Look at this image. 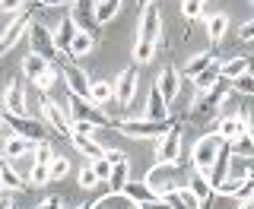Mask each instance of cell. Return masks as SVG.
I'll use <instances>...</instances> for the list:
<instances>
[{
  "label": "cell",
  "mask_w": 254,
  "mask_h": 209,
  "mask_svg": "<svg viewBox=\"0 0 254 209\" xmlns=\"http://www.w3.org/2000/svg\"><path fill=\"white\" fill-rule=\"evenodd\" d=\"M115 127L130 140H153V136H165L172 130V120H149V117H124L115 120Z\"/></svg>",
  "instance_id": "6da1fadb"
},
{
  "label": "cell",
  "mask_w": 254,
  "mask_h": 209,
  "mask_svg": "<svg viewBox=\"0 0 254 209\" xmlns=\"http://www.w3.org/2000/svg\"><path fill=\"white\" fill-rule=\"evenodd\" d=\"M38 108H42V120L45 127L51 130L54 136H73V124H70V114L64 104H58L54 99H48V95H42V102H38Z\"/></svg>",
  "instance_id": "7a4b0ae2"
},
{
  "label": "cell",
  "mask_w": 254,
  "mask_h": 209,
  "mask_svg": "<svg viewBox=\"0 0 254 209\" xmlns=\"http://www.w3.org/2000/svg\"><path fill=\"white\" fill-rule=\"evenodd\" d=\"M181 146H185V127L172 124V130L165 136H159V143H156V162L153 165H178Z\"/></svg>",
  "instance_id": "3957f363"
},
{
  "label": "cell",
  "mask_w": 254,
  "mask_h": 209,
  "mask_svg": "<svg viewBox=\"0 0 254 209\" xmlns=\"http://www.w3.org/2000/svg\"><path fill=\"white\" fill-rule=\"evenodd\" d=\"M219 149H222V140H219V136L216 133H203L200 140L194 143V149H190V165H194V171L210 174V168H213V162H216Z\"/></svg>",
  "instance_id": "277c9868"
},
{
  "label": "cell",
  "mask_w": 254,
  "mask_h": 209,
  "mask_svg": "<svg viewBox=\"0 0 254 209\" xmlns=\"http://www.w3.org/2000/svg\"><path fill=\"white\" fill-rule=\"evenodd\" d=\"M26 32H29V54H38V57H45L48 63H58L61 60L58 48H54V35H51V29H48V26H42V22L32 19Z\"/></svg>",
  "instance_id": "5b68a950"
},
{
  "label": "cell",
  "mask_w": 254,
  "mask_h": 209,
  "mask_svg": "<svg viewBox=\"0 0 254 209\" xmlns=\"http://www.w3.org/2000/svg\"><path fill=\"white\" fill-rule=\"evenodd\" d=\"M3 124L10 127L13 136H22V140H32V143L48 140L45 120H35V117H29V114H3Z\"/></svg>",
  "instance_id": "8992f818"
},
{
  "label": "cell",
  "mask_w": 254,
  "mask_h": 209,
  "mask_svg": "<svg viewBox=\"0 0 254 209\" xmlns=\"http://www.w3.org/2000/svg\"><path fill=\"white\" fill-rule=\"evenodd\" d=\"M137 83H140V67L137 63H130V67H124L121 73H118V79H115V104L121 111L130 108L133 95H137Z\"/></svg>",
  "instance_id": "52a82bcc"
},
{
  "label": "cell",
  "mask_w": 254,
  "mask_h": 209,
  "mask_svg": "<svg viewBox=\"0 0 254 209\" xmlns=\"http://www.w3.org/2000/svg\"><path fill=\"white\" fill-rule=\"evenodd\" d=\"M159 35H162V16H159V6H146L140 13V29H137V42L133 45H143V48H156L159 45Z\"/></svg>",
  "instance_id": "ba28073f"
},
{
  "label": "cell",
  "mask_w": 254,
  "mask_h": 209,
  "mask_svg": "<svg viewBox=\"0 0 254 209\" xmlns=\"http://www.w3.org/2000/svg\"><path fill=\"white\" fill-rule=\"evenodd\" d=\"M245 133H251V117L245 114V111H232V114L219 117L216 136L222 143H235V140H242Z\"/></svg>",
  "instance_id": "9c48e42d"
},
{
  "label": "cell",
  "mask_w": 254,
  "mask_h": 209,
  "mask_svg": "<svg viewBox=\"0 0 254 209\" xmlns=\"http://www.w3.org/2000/svg\"><path fill=\"white\" fill-rule=\"evenodd\" d=\"M64 108H67L70 120H89V124H95V127H108L111 124L105 114H99V111H95V104L89 99H76V95H70Z\"/></svg>",
  "instance_id": "30bf717a"
},
{
  "label": "cell",
  "mask_w": 254,
  "mask_h": 209,
  "mask_svg": "<svg viewBox=\"0 0 254 209\" xmlns=\"http://www.w3.org/2000/svg\"><path fill=\"white\" fill-rule=\"evenodd\" d=\"M61 79H64V86L70 89V95H76V99H89L92 79L86 76V70H79L76 63H64V67H61Z\"/></svg>",
  "instance_id": "8fae6325"
},
{
  "label": "cell",
  "mask_w": 254,
  "mask_h": 209,
  "mask_svg": "<svg viewBox=\"0 0 254 209\" xmlns=\"http://www.w3.org/2000/svg\"><path fill=\"white\" fill-rule=\"evenodd\" d=\"M70 19H73L76 32H89V35H95V29H99V22H95V0H73Z\"/></svg>",
  "instance_id": "7c38bea8"
},
{
  "label": "cell",
  "mask_w": 254,
  "mask_h": 209,
  "mask_svg": "<svg viewBox=\"0 0 254 209\" xmlns=\"http://www.w3.org/2000/svg\"><path fill=\"white\" fill-rule=\"evenodd\" d=\"M29 22H32V16H29V13L13 16V22L3 29V38H0V57H3V54H10L13 48H16V42L22 38V32L29 29Z\"/></svg>",
  "instance_id": "4fadbf2b"
},
{
  "label": "cell",
  "mask_w": 254,
  "mask_h": 209,
  "mask_svg": "<svg viewBox=\"0 0 254 209\" xmlns=\"http://www.w3.org/2000/svg\"><path fill=\"white\" fill-rule=\"evenodd\" d=\"M3 114H26V89L19 79H10L3 89Z\"/></svg>",
  "instance_id": "5bb4252c"
},
{
  "label": "cell",
  "mask_w": 254,
  "mask_h": 209,
  "mask_svg": "<svg viewBox=\"0 0 254 209\" xmlns=\"http://www.w3.org/2000/svg\"><path fill=\"white\" fill-rule=\"evenodd\" d=\"M127 181H130V158H121V162H115V168H111V178H108V190L102 194V200L108 197H121Z\"/></svg>",
  "instance_id": "9a60e30c"
},
{
  "label": "cell",
  "mask_w": 254,
  "mask_h": 209,
  "mask_svg": "<svg viewBox=\"0 0 254 209\" xmlns=\"http://www.w3.org/2000/svg\"><path fill=\"white\" fill-rule=\"evenodd\" d=\"M51 35H54V48H58V54H67V57H70V45H73V38H76V26H73V19H70V13L54 26Z\"/></svg>",
  "instance_id": "2e32d148"
},
{
  "label": "cell",
  "mask_w": 254,
  "mask_h": 209,
  "mask_svg": "<svg viewBox=\"0 0 254 209\" xmlns=\"http://www.w3.org/2000/svg\"><path fill=\"white\" fill-rule=\"evenodd\" d=\"M156 89L162 92V99L169 102V104H172L175 99H178V89H181V76H178V70H175L172 63H169V67H162V73H159V79H156Z\"/></svg>",
  "instance_id": "e0dca14e"
},
{
  "label": "cell",
  "mask_w": 254,
  "mask_h": 209,
  "mask_svg": "<svg viewBox=\"0 0 254 209\" xmlns=\"http://www.w3.org/2000/svg\"><path fill=\"white\" fill-rule=\"evenodd\" d=\"M35 146H38V143L6 133L3 140H0V158H19V156H26V152H35Z\"/></svg>",
  "instance_id": "ac0fdd59"
},
{
  "label": "cell",
  "mask_w": 254,
  "mask_h": 209,
  "mask_svg": "<svg viewBox=\"0 0 254 209\" xmlns=\"http://www.w3.org/2000/svg\"><path fill=\"white\" fill-rule=\"evenodd\" d=\"M185 187H188V190H190V194H194L197 200H200V209H210V200L216 197V194H213V187H210V181H206V174H200V171H190Z\"/></svg>",
  "instance_id": "d6986e66"
},
{
  "label": "cell",
  "mask_w": 254,
  "mask_h": 209,
  "mask_svg": "<svg viewBox=\"0 0 254 209\" xmlns=\"http://www.w3.org/2000/svg\"><path fill=\"white\" fill-rule=\"evenodd\" d=\"M143 117H149V120H172V117H169V102L162 99V92H159L156 86H149L146 111H143Z\"/></svg>",
  "instance_id": "ffe728a7"
},
{
  "label": "cell",
  "mask_w": 254,
  "mask_h": 209,
  "mask_svg": "<svg viewBox=\"0 0 254 209\" xmlns=\"http://www.w3.org/2000/svg\"><path fill=\"white\" fill-rule=\"evenodd\" d=\"M203 26H206V38H210V45H219L222 38H226V32H229V16L226 13H210L203 19Z\"/></svg>",
  "instance_id": "44dd1931"
},
{
  "label": "cell",
  "mask_w": 254,
  "mask_h": 209,
  "mask_svg": "<svg viewBox=\"0 0 254 209\" xmlns=\"http://www.w3.org/2000/svg\"><path fill=\"white\" fill-rule=\"evenodd\" d=\"M89 102L95 104V108H105V104H111V102H115V83H108V79H92Z\"/></svg>",
  "instance_id": "7402d4cb"
},
{
  "label": "cell",
  "mask_w": 254,
  "mask_h": 209,
  "mask_svg": "<svg viewBox=\"0 0 254 209\" xmlns=\"http://www.w3.org/2000/svg\"><path fill=\"white\" fill-rule=\"evenodd\" d=\"M124 200H130L133 206H140V203H149V200H156V190L149 187L146 181H127V187H124Z\"/></svg>",
  "instance_id": "603a6c76"
},
{
  "label": "cell",
  "mask_w": 254,
  "mask_h": 209,
  "mask_svg": "<svg viewBox=\"0 0 254 209\" xmlns=\"http://www.w3.org/2000/svg\"><path fill=\"white\" fill-rule=\"evenodd\" d=\"M162 200H165L172 209H200V200L190 194L188 187H175V190H169Z\"/></svg>",
  "instance_id": "cb8c5ba5"
},
{
  "label": "cell",
  "mask_w": 254,
  "mask_h": 209,
  "mask_svg": "<svg viewBox=\"0 0 254 209\" xmlns=\"http://www.w3.org/2000/svg\"><path fill=\"white\" fill-rule=\"evenodd\" d=\"M70 143L76 146V152H83V156H86V162L105 156V146H102V143H95L92 136H76V133H73V136H70Z\"/></svg>",
  "instance_id": "d4e9b609"
},
{
  "label": "cell",
  "mask_w": 254,
  "mask_h": 209,
  "mask_svg": "<svg viewBox=\"0 0 254 209\" xmlns=\"http://www.w3.org/2000/svg\"><path fill=\"white\" fill-rule=\"evenodd\" d=\"M219 76H222V60H213L210 67L203 70V73H197V76H194V89H197V92H206Z\"/></svg>",
  "instance_id": "484cf974"
},
{
  "label": "cell",
  "mask_w": 254,
  "mask_h": 209,
  "mask_svg": "<svg viewBox=\"0 0 254 209\" xmlns=\"http://www.w3.org/2000/svg\"><path fill=\"white\" fill-rule=\"evenodd\" d=\"M121 3L124 0H95V22H99V26L111 22L118 13H121Z\"/></svg>",
  "instance_id": "4316f807"
},
{
  "label": "cell",
  "mask_w": 254,
  "mask_h": 209,
  "mask_svg": "<svg viewBox=\"0 0 254 209\" xmlns=\"http://www.w3.org/2000/svg\"><path fill=\"white\" fill-rule=\"evenodd\" d=\"M213 60H219V57H216V54H213V51H203V54H194V57H190V60L185 63V76H188V79H194L197 73H203V70H206V67H210V63H213Z\"/></svg>",
  "instance_id": "83f0119b"
},
{
  "label": "cell",
  "mask_w": 254,
  "mask_h": 209,
  "mask_svg": "<svg viewBox=\"0 0 254 209\" xmlns=\"http://www.w3.org/2000/svg\"><path fill=\"white\" fill-rule=\"evenodd\" d=\"M48 67H51V63L45 57H38V54H26V60H22V73H26V79H32V83H35Z\"/></svg>",
  "instance_id": "f1b7e54d"
},
{
  "label": "cell",
  "mask_w": 254,
  "mask_h": 209,
  "mask_svg": "<svg viewBox=\"0 0 254 209\" xmlns=\"http://www.w3.org/2000/svg\"><path fill=\"white\" fill-rule=\"evenodd\" d=\"M0 181H3V190H26V181L13 171L6 158H0Z\"/></svg>",
  "instance_id": "f546056e"
},
{
  "label": "cell",
  "mask_w": 254,
  "mask_h": 209,
  "mask_svg": "<svg viewBox=\"0 0 254 209\" xmlns=\"http://www.w3.org/2000/svg\"><path fill=\"white\" fill-rule=\"evenodd\" d=\"M245 73H248V57H245V54L222 60V76H226V79H238V76H245Z\"/></svg>",
  "instance_id": "4dcf8cb0"
},
{
  "label": "cell",
  "mask_w": 254,
  "mask_h": 209,
  "mask_svg": "<svg viewBox=\"0 0 254 209\" xmlns=\"http://www.w3.org/2000/svg\"><path fill=\"white\" fill-rule=\"evenodd\" d=\"M95 48V35H89V32H76L73 45H70V57H86Z\"/></svg>",
  "instance_id": "1f68e13d"
},
{
  "label": "cell",
  "mask_w": 254,
  "mask_h": 209,
  "mask_svg": "<svg viewBox=\"0 0 254 209\" xmlns=\"http://www.w3.org/2000/svg\"><path fill=\"white\" fill-rule=\"evenodd\" d=\"M6 162H10L13 171L29 184V174H32V168H35V152H26V156H19V158H6Z\"/></svg>",
  "instance_id": "d6a6232c"
},
{
  "label": "cell",
  "mask_w": 254,
  "mask_h": 209,
  "mask_svg": "<svg viewBox=\"0 0 254 209\" xmlns=\"http://www.w3.org/2000/svg\"><path fill=\"white\" fill-rule=\"evenodd\" d=\"M58 79H61V67H58V63H51V67H48L45 73H42V76L35 79L38 92H42V95H48V92L54 89V86H58Z\"/></svg>",
  "instance_id": "836d02e7"
},
{
  "label": "cell",
  "mask_w": 254,
  "mask_h": 209,
  "mask_svg": "<svg viewBox=\"0 0 254 209\" xmlns=\"http://www.w3.org/2000/svg\"><path fill=\"white\" fill-rule=\"evenodd\" d=\"M229 149H232V156H238V158H254V133H245L242 140L229 143Z\"/></svg>",
  "instance_id": "e575fe53"
},
{
  "label": "cell",
  "mask_w": 254,
  "mask_h": 209,
  "mask_svg": "<svg viewBox=\"0 0 254 209\" xmlns=\"http://www.w3.org/2000/svg\"><path fill=\"white\" fill-rule=\"evenodd\" d=\"M45 184H51V168L35 162V168H32V174H29V187H45Z\"/></svg>",
  "instance_id": "d590c367"
},
{
  "label": "cell",
  "mask_w": 254,
  "mask_h": 209,
  "mask_svg": "<svg viewBox=\"0 0 254 209\" xmlns=\"http://www.w3.org/2000/svg\"><path fill=\"white\" fill-rule=\"evenodd\" d=\"M48 168H51V181H64L70 174V158L67 156H54V162Z\"/></svg>",
  "instance_id": "8d00e7d4"
},
{
  "label": "cell",
  "mask_w": 254,
  "mask_h": 209,
  "mask_svg": "<svg viewBox=\"0 0 254 209\" xmlns=\"http://www.w3.org/2000/svg\"><path fill=\"white\" fill-rule=\"evenodd\" d=\"M232 197L238 200V203H245V200H254V181H251V178H242V181H235V190H232Z\"/></svg>",
  "instance_id": "74e56055"
},
{
  "label": "cell",
  "mask_w": 254,
  "mask_h": 209,
  "mask_svg": "<svg viewBox=\"0 0 254 209\" xmlns=\"http://www.w3.org/2000/svg\"><path fill=\"white\" fill-rule=\"evenodd\" d=\"M76 181H79V187H83V190H92V187H99V178H95V171H92V165L89 162H86L83 168H79V174H76Z\"/></svg>",
  "instance_id": "f35d334b"
},
{
  "label": "cell",
  "mask_w": 254,
  "mask_h": 209,
  "mask_svg": "<svg viewBox=\"0 0 254 209\" xmlns=\"http://www.w3.org/2000/svg\"><path fill=\"white\" fill-rule=\"evenodd\" d=\"M54 156H58V152H54V143H51V140H42V143L35 146V162L51 165V162H54Z\"/></svg>",
  "instance_id": "ab89813d"
},
{
  "label": "cell",
  "mask_w": 254,
  "mask_h": 209,
  "mask_svg": "<svg viewBox=\"0 0 254 209\" xmlns=\"http://www.w3.org/2000/svg\"><path fill=\"white\" fill-rule=\"evenodd\" d=\"M89 165H92V171H95V178H99L102 184H108V178H111V168H115V165H111V162H108V158H105V156H102V158H92V162H89Z\"/></svg>",
  "instance_id": "60d3db41"
},
{
  "label": "cell",
  "mask_w": 254,
  "mask_h": 209,
  "mask_svg": "<svg viewBox=\"0 0 254 209\" xmlns=\"http://www.w3.org/2000/svg\"><path fill=\"white\" fill-rule=\"evenodd\" d=\"M206 0H181V13H185V19H197L203 10Z\"/></svg>",
  "instance_id": "b9f144b4"
},
{
  "label": "cell",
  "mask_w": 254,
  "mask_h": 209,
  "mask_svg": "<svg viewBox=\"0 0 254 209\" xmlns=\"http://www.w3.org/2000/svg\"><path fill=\"white\" fill-rule=\"evenodd\" d=\"M232 89H235V92H242V95H254V76H251V73H245V76L232 79Z\"/></svg>",
  "instance_id": "7bdbcfd3"
},
{
  "label": "cell",
  "mask_w": 254,
  "mask_h": 209,
  "mask_svg": "<svg viewBox=\"0 0 254 209\" xmlns=\"http://www.w3.org/2000/svg\"><path fill=\"white\" fill-rule=\"evenodd\" d=\"M70 124H73V133L76 136H92L95 130H99V127L89 124V120H70Z\"/></svg>",
  "instance_id": "ee69618b"
},
{
  "label": "cell",
  "mask_w": 254,
  "mask_h": 209,
  "mask_svg": "<svg viewBox=\"0 0 254 209\" xmlns=\"http://www.w3.org/2000/svg\"><path fill=\"white\" fill-rule=\"evenodd\" d=\"M35 3L45 10H67V6H73V0H35Z\"/></svg>",
  "instance_id": "f6af8a7d"
},
{
  "label": "cell",
  "mask_w": 254,
  "mask_h": 209,
  "mask_svg": "<svg viewBox=\"0 0 254 209\" xmlns=\"http://www.w3.org/2000/svg\"><path fill=\"white\" fill-rule=\"evenodd\" d=\"M238 42H254V19H248L242 29H238Z\"/></svg>",
  "instance_id": "bcb514c9"
},
{
  "label": "cell",
  "mask_w": 254,
  "mask_h": 209,
  "mask_svg": "<svg viewBox=\"0 0 254 209\" xmlns=\"http://www.w3.org/2000/svg\"><path fill=\"white\" fill-rule=\"evenodd\" d=\"M22 3L26 0H0V13H16V10H22Z\"/></svg>",
  "instance_id": "7dc6e473"
},
{
  "label": "cell",
  "mask_w": 254,
  "mask_h": 209,
  "mask_svg": "<svg viewBox=\"0 0 254 209\" xmlns=\"http://www.w3.org/2000/svg\"><path fill=\"white\" fill-rule=\"evenodd\" d=\"M35 209H64V200H61V197H48V200H42Z\"/></svg>",
  "instance_id": "c3c4849f"
},
{
  "label": "cell",
  "mask_w": 254,
  "mask_h": 209,
  "mask_svg": "<svg viewBox=\"0 0 254 209\" xmlns=\"http://www.w3.org/2000/svg\"><path fill=\"white\" fill-rule=\"evenodd\" d=\"M137 209H172L169 203H165V200L162 197H156V200H149V203H140Z\"/></svg>",
  "instance_id": "681fc988"
},
{
  "label": "cell",
  "mask_w": 254,
  "mask_h": 209,
  "mask_svg": "<svg viewBox=\"0 0 254 209\" xmlns=\"http://www.w3.org/2000/svg\"><path fill=\"white\" fill-rule=\"evenodd\" d=\"M0 209H13V190H0Z\"/></svg>",
  "instance_id": "f907efd6"
},
{
  "label": "cell",
  "mask_w": 254,
  "mask_h": 209,
  "mask_svg": "<svg viewBox=\"0 0 254 209\" xmlns=\"http://www.w3.org/2000/svg\"><path fill=\"white\" fill-rule=\"evenodd\" d=\"M105 158H108L111 165H115V162H121V158H127V156H124L121 149H105Z\"/></svg>",
  "instance_id": "816d5d0a"
},
{
  "label": "cell",
  "mask_w": 254,
  "mask_h": 209,
  "mask_svg": "<svg viewBox=\"0 0 254 209\" xmlns=\"http://www.w3.org/2000/svg\"><path fill=\"white\" fill-rule=\"evenodd\" d=\"M238 209H254V200H245V203H238Z\"/></svg>",
  "instance_id": "f5cc1de1"
},
{
  "label": "cell",
  "mask_w": 254,
  "mask_h": 209,
  "mask_svg": "<svg viewBox=\"0 0 254 209\" xmlns=\"http://www.w3.org/2000/svg\"><path fill=\"white\" fill-rule=\"evenodd\" d=\"M156 0H137V6H143V10H146V6H153Z\"/></svg>",
  "instance_id": "db71d44e"
},
{
  "label": "cell",
  "mask_w": 254,
  "mask_h": 209,
  "mask_svg": "<svg viewBox=\"0 0 254 209\" xmlns=\"http://www.w3.org/2000/svg\"><path fill=\"white\" fill-rule=\"evenodd\" d=\"M248 73L254 76V57H248Z\"/></svg>",
  "instance_id": "11a10c76"
},
{
  "label": "cell",
  "mask_w": 254,
  "mask_h": 209,
  "mask_svg": "<svg viewBox=\"0 0 254 209\" xmlns=\"http://www.w3.org/2000/svg\"><path fill=\"white\" fill-rule=\"evenodd\" d=\"M76 209H95V203H79Z\"/></svg>",
  "instance_id": "9f6ffc18"
},
{
  "label": "cell",
  "mask_w": 254,
  "mask_h": 209,
  "mask_svg": "<svg viewBox=\"0 0 254 209\" xmlns=\"http://www.w3.org/2000/svg\"><path fill=\"white\" fill-rule=\"evenodd\" d=\"M95 209H105V206H102V200H99V203H95Z\"/></svg>",
  "instance_id": "6f0895ef"
},
{
  "label": "cell",
  "mask_w": 254,
  "mask_h": 209,
  "mask_svg": "<svg viewBox=\"0 0 254 209\" xmlns=\"http://www.w3.org/2000/svg\"><path fill=\"white\" fill-rule=\"evenodd\" d=\"M0 127H3V111H0Z\"/></svg>",
  "instance_id": "680465c9"
},
{
  "label": "cell",
  "mask_w": 254,
  "mask_h": 209,
  "mask_svg": "<svg viewBox=\"0 0 254 209\" xmlns=\"http://www.w3.org/2000/svg\"><path fill=\"white\" fill-rule=\"evenodd\" d=\"M0 190H3V181H0Z\"/></svg>",
  "instance_id": "91938a15"
},
{
  "label": "cell",
  "mask_w": 254,
  "mask_h": 209,
  "mask_svg": "<svg viewBox=\"0 0 254 209\" xmlns=\"http://www.w3.org/2000/svg\"><path fill=\"white\" fill-rule=\"evenodd\" d=\"M251 181H254V178H251Z\"/></svg>",
  "instance_id": "94428289"
}]
</instances>
